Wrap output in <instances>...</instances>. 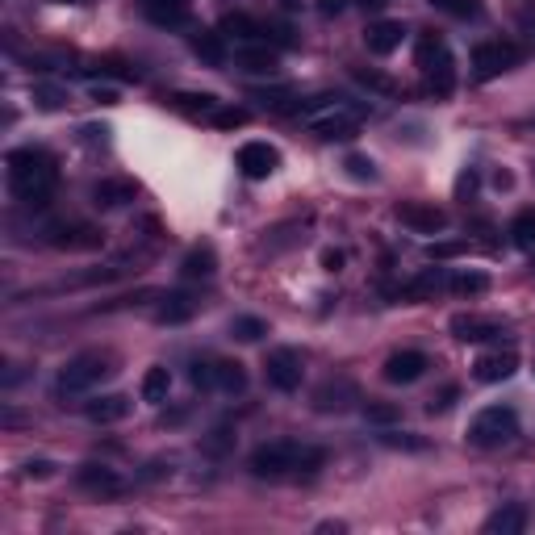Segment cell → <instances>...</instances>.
I'll return each instance as SVG.
<instances>
[{
  "label": "cell",
  "mask_w": 535,
  "mask_h": 535,
  "mask_svg": "<svg viewBox=\"0 0 535 535\" xmlns=\"http://www.w3.org/2000/svg\"><path fill=\"white\" fill-rule=\"evenodd\" d=\"M297 118L310 134L318 138H352L364 122V109L347 97H314L310 105H297Z\"/></svg>",
  "instance_id": "cell-3"
},
{
  "label": "cell",
  "mask_w": 535,
  "mask_h": 535,
  "mask_svg": "<svg viewBox=\"0 0 535 535\" xmlns=\"http://www.w3.org/2000/svg\"><path fill=\"white\" fill-rule=\"evenodd\" d=\"M92 97H97L101 105H113V101H118V92H113V88H92Z\"/></svg>",
  "instance_id": "cell-42"
},
{
  "label": "cell",
  "mask_w": 535,
  "mask_h": 535,
  "mask_svg": "<svg viewBox=\"0 0 535 535\" xmlns=\"http://www.w3.org/2000/svg\"><path fill=\"white\" fill-rule=\"evenodd\" d=\"M214 122H218L222 130H235V126L247 122V113H243V109H218V113H214Z\"/></svg>",
  "instance_id": "cell-36"
},
{
  "label": "cell",
  "mask_w": 535,
  "mask_h": 535,
  "mask_svg": "<svg viewBox=\"0 0 535 535\" xmlns=\"http://www.w3.org/2000/svg\"><path fill=\"white\" fill-rule=\"evenodd\" d=\"M301 356L293 352V347H276V352H268V360H264V377H268V385L272 389H281V393H293L297 385H301Z\"/></svg>",
  "instance_id": "cell-8"
},
{
  "label": "cell",
  "mask_w": 535,
  "mask_h": 535,
  "mask_svg": "<svg viewBox=\"0 0 535 535\" xmlns=\"http://www.w3.org/2000/svg\"><path fill=\"white\" fill-rule=\"evenodd\" d=\"M176 101H180V109H189V113H209V118L218 113V101L209 97V92H201V97H193V92H184V97H176Z\"/></svg>",
  "instance_id": "cell-33"
},
{
  "label": "cell",
  "mask_w": 535,
  "mask_h": 535,
  "mask_svg": "<svg viewBox=\"0 0 535 535\" xmlns=\"http://www.w3.org/2000/svg\"><path fill=\"white\" fill-rule=\"evenodd\" d=\"M398 222L410 226L414 235H439L448 226V214L439 205H427V201H402L398 205Z\"/></svg>",
  "instance_id": "cell-10"
},
{
  "label": "cell",
  "mask_w": 535,
  "mask_h": 535,
  "mask_svg": "<svg viewBox=\"0 0 535 535\" xmlns=\"http://www.w3.org/2000/svg\"><path fill=\"white\" fill-rule=\"evenodd\" d=\"M414 63H418V72H423V80H427V88L435 92V97H452V88H456V59H452L444 38H435V34L418 38Z\"/></svg>",
  "instance_id": "cell-4"
},
{
  "label": "cell",
  "mask_w": 535,
  "mask_h": 535,
  "mask_svg": "<svg viewBox=\"0 0 535 535\" xmlns=\"http://www.w3.org/2000/svg\"><path fill=\"white\" fill-rule=\"evenodd\" d=\"M138 393H143V402H168V393H172V372L164 364H155L143 372V385H138Z\"/></svg>",
  "instance_id": "cell-22"
},
{
  "label": "cell",
  "mask_w": 535,
  "mask_h": 535,
  "mask_svg": "<svg viewBox=\"0 0 535 535\" xmlns=\"http://www.w3.org/2000/svg\"><path fill=\"white\" fill-rule=\"evenodd\" d=\"M327 452L314 444H297V439H272V444H260L251 452V473L281 481V477H297V473H314L322 469Z\"/></svg>",
  "instance_id": "cell-1"
},
{
  "label": "cell",
  "mask_w": 535,
  "mask_h": 535,
  "mask_svg": "<svg viewBox=\"0 0 535 535\" xmlns=\"http://www.w3.org/2000/svg\"><path fill=\"white\" fill-rule=\"evenodd\" d=\"M515 372H519V356H515V352H485V356H477V364H473V377L485 381V385L510 381Z\"/></svg>",
  "instance_id": "cell-14"
},
{
  "label": "cell",
  "mask_w": 535,
  "mask_h": 535,
  "mask_svg": "<svg viewBox=\"0 0 535 535\" xmlns=\"http://www.w3.org/2000/svg\"><path fill=\"white\" fill-rule=\"evenodd\" d=\"M214 268H218L214 247H193L189 255H184V264H180V272L189 276V281H197V276H214Z\"/></svg>",
  "instance_id": "cell-25"
},
{
  "label": "cell",
  "mask_w": 535,
  "mask_h": 535,
  "mask_svg": "<svg viewBox=\"0 0 535 535\" xmlns=\"http://www.w3.org/2000/svg\"><path fill=\"white\" fill-rule=\"evenodd\" d=\"M230 335H235L239 343H255L268 335V322L264 318H251V314H239L235 322H230Z\"/></svg>",
  "instance_id": "cell-29"
},
{
  "label": "cell",
  "mask_w": 535,
  "mask_h": 535,
  "mask_svg": "<svg viewBox=\"0 0 535 535\" xmlns=\"http://www.w3.org/2000/svg\"><path fill=\"white\" fill-rule=\"evenodd\" d=\"M205 448H209V452H226V448H230V431H214V439H209Z\"/></svg>",
  "instance_id": "cell-39"
},
{
  "label": "cell",
  "mask_w": 535,
  "mask_h": 535,
  "mask_svg": "<svg viewBox=\"0 0 535 535\" xmlns=\"http://www.w3.org/2000/svg\"><path fill=\"white\" fill-rule=\"evenodd\" d=\"M464 251V243H431V260H452V255H460Z\"/></svg>",
  "instance_id": "cell-38"
},
{
  "label": "cell",
  "mask_w": 535,
  "mask_h": 535,
  "mask_svg": "<svg viewBox=\"0 0 535 535\" xmlns=\"http://www.w3.org/2000/svg\"><path fill=\"white\" fill-rule=\"evenodd\" d=\"M356 402V385L352 381H327V385H318V393H314V406L318 410H347Z\"/></svg>",
  "instance_id": "cell-20"
},
{
  "label": "cell",
  "mask_w": 535,
  "mask_h": 535,
  "mask_svg": "<svg viewBox=\"0 0 535 535\" xmlns=\"http://www.w3.org/2000/svg\"><path fill=\"white\" fill-rule=\"evenodd\" d=\"M143 13L155 26H184L193 13V0H143Z\"/></svg>",
  "instance_id": "cell-17"
},
{
  "label": "cell",
  "mask_w": 535,
  "mask_h": 535,
  "mask_svg": "<svg viewBox=\"0 0 535 535\" xmlns=\"http://www.w3.org/2000/svg\"><path fill=\"white\" fill-rule=\"evenodd\" d=\"M510 239H515L523 251H531L535 247V209H523V214L510 222Z\"/></svg>",
  "instance_id": "cell-31"
},
{
  "label": "cell",
  "mask_w": 535,
  "mask_h": 535,
  "mask_svg": "<svg viewBox=\"0 0 535 535\" xmlns=\"http://www.w3.org/2000/svg\"><path fill=\"white\" fill-rule=\"evenodd\" d=\"M347 172H352L356 180H372V176H377V172H372V159L368 155H347V164H343Z\"/></svg>",
  "instance_id": "cell-35"
},
{
  "label": "cell",
  "mask_w": 535,
  "mask_h": 535,
  "mask_svg": "<svg viewBox=\"0 0 535 535\" xmlns=\"http://www.w3.org/2000/svg\"><path fill=\"white\" fill-rule=\"evenodd\" d=\"M92 201H97L101 209H118V205L134 201V184L130 180H101L97 189H92Z\"/></svg>",
  "instance_id": "cell-24"
},
{
  "label": "cell",
  "mask_w": 535,
  "mask_h": 535,
  "mask_svg": "<svg viewBox=\"0 0 535 535\" xmlns=\"http://www.w3.org/2000/svg\"><path fill=\"white\" fill-rule=\"evenodd\" d=\"M448 289L460 293V297H477V293L490 289V276L485 272H456V276H448Z\"/></svg>",
  "instance_id": "cell-28"
},
{
  "label": "cell",
  "mask_w": 535,
  "mask_h": 535,
  "mask_svg": "<svg viewBox=\"0 0 535 535\" xmlns=\"http://www.w3.org/2000/svg\"><path fill=\"white\" fill-rule=\"evenodd\" d=\"M209 389L218 393H243L247 389V372L239 360H214L209 364Z\"/></svg>",
  "instance_id": "cell-18"
},
{
  "label": "cell",
  "mask_w": 535,
  "mask_h": 535,
  "mask_svg": "<svg viewBox=\"0 0 535 535\" xmlns=\"http://www.w3.org/2000/svg\"><path fill=\"white\" fill-rule=\"evenodd\" d=\"M402 38H406L402 21H372L368 34H364V46L372 55H389V51H398L402 46Z\"/></svg>",
  "instance_id": "cell-16"
},
{
  "label": "cell",
  "mask_w": 535,
  "mask_h": 535,
  "mask_svg": "<svg viewBox=\"0 0 535 535\" xmlns=\"http://www.w3.org/2000/svg\"><path fill=\"white\" fill-rule=\"evenodd\" d=\"M527 527V510L523 506H502L485 519V535H519Z\"/></svg>",
  "instance_id": "cell-21"
},
{
  "label": "cell",
  "mask_w": 535,
  "mask_h": 535,
  "mask_svg": "<svg viewBox=\"0 0 535 535\" xmlns=\"http://www.w3.org/2000/svg\"><path fill=\"white\" fill-rule=\"evenodd\" d=\"M197 314V301L189 293H168L164 306H159V322H189Z\"/></svg>",
  "instance_id": "cell-26"
},
{
  "label": "cell",
  "mask_w": 535,
  "mask_h": 535,
  "mask_svg": "<svg viewBox=\"0 0 535 535\" xmlns=\"http://www.w3.org/2000/svg\"><path fill=\"white\" fill-rule=\"evenodd\" d=\"M51 243L55 247H72V251H88V247H101V235L88 226H51Z\"/></svg>",
  "instance_id": "cell-23"
},
{
  "label": "cell",
  "mask_w": 535,
  "mask_h": 535,
  "mask_svg": "<svg viewBox=\"0 0 535 535\" xmlns=\"http://www.w3.org/2000/svg\"><path fill=\"white\" fill-rule=\"evenodd\" d=\"M339 264H343V255H339V251H327V268H331V272H335V268H339Z\"/></svg>",
  "instance_id": "cell-43"
},
{
  "label": "cell",
  "mask_w": 535,
  "mask_h": 535,
  "mask_svg": "<svg viewBox=\"0 0 535 535\" xmlns=\"http://www.w3.org/2000/svg\"><path fill=\"white\" fill-rule=\"evenodd\" d=\"M235 67L247 76H276L281 59H276V51L268 42H239L235 46Z\"/></svg>",
  "instance_id": "cell-12"
},
{
  "label": "cell",
  "mask_w": 535,
  "mask_h": 535,
  "mask_svg": "<svg viewBox=\"0 0 535 535\" xmlns=\"http://www.w3.org/2000/svg\"><path fill=\"white\" fill-rule=\"evenodd\" d=\"M360 5H364V9H385L389 0H360Z\"/></svg>",
  "instance_id": "cell-44"
},
{
  "label": "cell",
  "mask_w": 535,
  "mask_h": 535,
  "mask_svg": "<svg viewBox=\"0 0 535 535\" xmlns=\"http://www.w3.org/2000/svg\"><path fill=\"white\" fill-rule=\"evenodd\" d=\"M452 398H456V389H444V393H439V402H431V414H435V410H448Z\"/></svg>",
  "instance_id": "cell-41"
},
{
  "label": "cell",
  "mask_w": 535,
  "mask_h": 535,
  "mask_svg": "<svg viewBox=\"0 0 535 535\" xmlns=\"http://www.w3.org/2000/svg\"><path fill=\"white\" fill-rule=\"evenodd\" d=\"M193 51H197L205 63H214V67H222V63H226V42H222V34L201 30V34L193 38Z\"/></svg>",
  "instance_id": "cell-27"
},
{
  "label": "cell",
  "mask_w": 535,
  "mask_h": 535,
  "mask_svg": "<svg viewBox=\"0 0 535 535\" xmlns=\"http://www.w3.org/2000/svg\"><path fill=\"white\" fill-rule=\"evenodd\" d=\"M427 5L439 9V13H448V17H460V21L481 17V0H427Z\"/></svg>",
  "instance_id": "cell-30"
},
{
  "label": "cell",
  "mask_w": 535,
  "mask_h": 535,
  "mask_svg": "<svg viewBox=\"0 0 535 535\" xmlns=\"http://www.w3.org/2000/svg\"><path fill=\"white\" fill-rule=\"evenodd\" d=\"M105 372H109L105 356H97V352H80V356H72V360H67V364L59 368L55 389L63 393V398H80V393H88L92 385H101Z\"/></svg>",
  "instance_id": "cell-6"
},
{
  "label": "cell",
  "mask_w": 535,
  "mask_h": 535,
  "mask_svg": "<svg viewBox=\"0 0 535 535\" xmlns=\"http://www.w3.org/2000/svg\"><path fill=\"white\" fill-rule=\"evenodd\" d=\"M76 485L84 494H97V498H118L126 490V481L118 469H109V464H80L76 469Z\"/></svg>",
  "instance_id": "cell-9"
},
{
  "label": "cell",
  "mask_w": 535,
  "mask_h": 535,
  "mask_svg": "<svg viewBox=\"0 0 535 535\" xmlns=\"http://www.w3.org/2000/svg\"><path fill=\"white\" fill-rule=\"evenodd\" d=\"M356 80L368 84V88H377V92H393V80H385V76H377V72H364V67L356 72Z\"/></svg>",
  "instance_id": "cell-37"
},
{
  "label": "cell",
  "mask_w": 535,
  "mask_h": 535,
  "mask_svg": "<svg viewBox=\"0 0 535 535\" xmlns=\"http://www.w3.org/2000/svg\"><path fill=\"white\" fill-rule=\"evenodd\" d=\"M55 184H59V168H55L51 155L30 151V147H21V151L9 155V189H13L17 201L42 209L46 201H51Z\"/></svg>",
  "instance_id": "cell-2"
},
{
  "label": "cell",
  "mask_w": 535,
  "mask_h": 535,
  "mask_svg": "<svg viewBox=\"0 0 535 535\" xmlns=\"http://www.w3.org/2000/svg\"><path fill=\"white\" fill-rule=\"evenodd\" d=\"M276 168H281V151L268 143H243L239 147V172L247 180H268Z\"/></svg>",
  "instance_id": "cell-11"
},
{
  "label": "cell",
  "mask_w": 535,
  "mask_h": 535,
  "mask_svg": "<svg viewBox=\"0 0 535 535\" xmlns=\"http://www.w3.org/2000/svg\"><path fill=\"white\" fill-rule=\"evenodd\" d=\"M515 63H519V46L515 42L494 38V42H477L473 46V72H477V80H494V76L510 72Z\"/></svg>",
  "instance_id": "cell-7"
},
{
  "label": "cell",
  "mask_w": 535,
  "mask_h": 535,
  "mask_svg": "<svg viewBox=\"0 0 535 535\" xmlns=\"http://www.w3.org/2000/svg\"><path fill=\"white\" fill-rule=\"evenodd\" d=\"M519 435V414L510 406H485L469 423V444L473 448H502Z\"/></svg>",
  "instance_id": "cell-5"
},
{
  "label": "cell",
  "mask_w": 535,
  "mask_h": 535,
  "mask_svg": "<svg viewBox=\"0 0 535 535\" xmlns=\"http://www.w3.org/2000/svg\"><path fill=\"white\" fill-rule=\"evenodd\" d=\"M84 414H88V423H101V427L122 423V418L130 414V398H126V393H109V398L88 402V406H84Z\"/></svg>",
  "instance_id": "cell-19"
},
{
  "label": "cell",
  "mask_w": 535,
  "mask_h": 535,
  "mask_svg": "<svg viewBox=\"0 0 535 535\" xmlns=\"http://www.w3.org/2000/svg\"><path fill=\"white\" fill-rule=\"evenodd\" d=\"M51 469H55L51 460H34V464H26V473H30V477H51Z\"/></svg>",
  "instance_id": "cell-40"
},
{
  "label": "cell",
  "mask_w": 535,
  "mask_h": 535,
  "mask_svg": "<svg viewBox=\"0 0 535 535\" xmlns=\"http://www.w3.org/2000/svg\"><path fill=\"white\" fill-rule=\"evenodd\" d=\"M427 368H431V360L423 352H410V347H406V352H393L385 360V381L389 385H414Z\"/></svg>",
  "instance_id": "cell-13"
},
{
  "label": "cell",
  "mask_w": 535,
  "mask_h": 535,
  "mask_svg": "<svg viewBox=\"0 0 535 535\" xmlns=\"http://www.w3.org/2000/svg\"><path fill=\"white\" fill-rule=\"evenodd\" d=\"M452 335L460 343H485V339H498L502 335V322L481 318V314H456L452 318Z\"/></svg>",
  "instance_id": "cell-15"
},
{
  "label": "cell",
  "mask_w": 535,
  "mask_h": 535,
  "mask_svg": "<svg viewBox=\"0 0 535 535\" xmlns=\"http://www.w3.org/2000/svg\"><path fill=\"white\" fill-rule=\"evenodd\" d=\"M364 418H368V423L389 427V423H398V406H389V402H368V406H364Z\"/></svg>",
  "instance_id": "cell-34"
},
{
  "label": "cell",
  "mask_w": 535,
  "mask_h": 535,
  "mask_svg": "<svg viewBox=\"0 0 535 535\" xmlns=\"http://www.w3.org/2000/svg\"><path fill=\"white\" fill-rule=\"evenodd\" d=\"M34 101H38V109H63L67 88H59V84H34Z\"/></svg>",
  "instance_id": "cell-32"
}]
</instances>
